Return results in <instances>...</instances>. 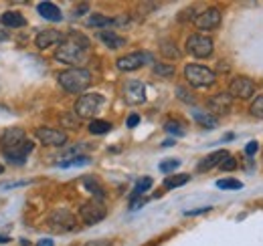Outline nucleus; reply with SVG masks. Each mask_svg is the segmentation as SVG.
<instances>
[{
    "label": "nucleus",
    "mask_w": 263,
    "mask_h": 246,
    "mask_svg": "<svg viewBox=\"0 0 263 246\" xmlns=\"http://www.w3.org/2000/svg\"><path fill=\"white\" fill-rule=\"evenodd\" d=\"M193 117H195V121L198 125H202V127H206V129H215L217 127V117L215 115H211L209 111H202V109H198V107H193Z\"/></svg>",
    "instance_id": "obj_20"
},
{
    "label": "nucleus",
    "mask_w": 263,
    "mask_h": 246,
    "mask_svg": "<svg viewBox=\"0 0 263 246\" xmlns=\"http://www.w3.org/2000/svg\"><path fill=\"white\" fill-rule=\"evenodd\" d=\"M227 93L235 99H251L255 95V83L247 77H235L229 83V91Z\"/></svg>",
    "instance_id": "obj_9"
},
{
    "label": "nucleus",
    "mask_w": 263,
    "mask_h": 246,
    "mask_svg": "<svg viewBox=\"0 0 263 246\" xmlns=\"http://www.w3.org/2000/svg\"><path fill=\"white\" fill-rule=\"evenodd\" d=\"M249 111H251V115H253V117H257V119H263V95L255 97V101L251 103Z\"/></svg>",
    "instance_id": "obj_29"
},
{
    "label": "nucleus",
    "mask_w": 263,
    "mask_h": 246,
    "mask_svg": "<svg viewBox=\"0 0 263 246\" xmlns=\"http://www.w3.org/2000/svg\"><path fill=\"white\" fill-rule=\"evenodd\" d=\"M140 123V115H136V113H132L130 117H128V127H136Z\"/></svg>",
    "instance_id": "obj_39"
},
{
    "label": "nucleus",
    "mask_w": 263,
    "mask_h": 246,
    "mask_svg": "<svg viewBox=\"0 0 263 246\" xmlns=\"http://www.w3.org/2000/svg\"><path fill=\"white\" fill-rule=\"evenodd\" d=\"M229 152H215V154H211V155H206L202 161H198V166H197V172H209L211 168H215V166H219L225 157H229Z\"/></svg>",
    "instance_id": "obj_18"
},
{
    "label": "nucleus",
    "mask_w": 263,
    "mask_h": 246,
    "mask_svg": "<svg viewBox=\"0 0 263 246\" xmlns=\"http://www.w3.org/2000/svg\"><path fill=\"white\" fill-rule=\"evenodd\" d=\"M144 204H146V200H134L130 206V210H138V208H142Z\"/></svg>",
    "instance_id": "obj_41"
},
{
    "label": "nucleus",
    "mask_w": 263,
    "mask_h": 246,
    "mask_svg": "<svg viewBox=\"0 0 263 246\" xmlns=\"http://www.w3.org/2000/svg\"><path fill=\"white\" fill-rule=\"evenodd\" d=\"M85 246H111L109 240H89Z\"/></svg>",
    "instance_id": "obj_40"
},
{
    "label": "nucleus",
    "mask_w": 263,
    "mask_h": 246,
    "mask_svg": "<svg viewBox=\"0 0 263 246\" xmlns=\"http://www.w3.org/2000/svg\"><path fill=\"white\" fill-rule=\"evenodd\" d=\"M206 107H209V113L213 115H227L233 107V97L229 93H219V95H213L209 101H206Z\"/></svg>",
    "instance_id": "obj_10"
},
{
    "label": "nucleus",
    "mask_w": 263,
    "mask_h": 246,
    "mask_svg": "<svg viewBox=\"0 0 263 246\" xmlns=\"http://www.w3.org/2000/svg\"><path fill=\"white\" fill-rule=\"evenodd\" d=\"M57 81L67 93H81L91 85V73L87 69H67L59 73Z\"/></svg>",
    "instance_id": "obj_1"
},
{
    "label": "nucleus",
    "mask_w": 263,
    "mask_h": 246,
    "mask_svg": "<svg viewBox=\"0 0 263 246\" xmlns=\"http://www.w3.org/2000/svg\"><path fill=\"white\" fill-rule=\"evenodd\" d=\"M99 40H101L105 47H109V49H120V47L126 45V38H122L120 34H116V32H111V31L99 32Z\"/></svg>",
    "instance_id": "obj_21"
},
{
    "label": "nucleus",
    "mask_w": 263,
    "mask_h": 246,
    "mask_svg": "<svg viewBox=\"0 0 263 246\" xmlns=\"http://www.w3.org/2000/svg\"><path fill=\"white\" fill-rule=\"evenodd\" d=\"M33 152V141L25 139L18 148H12V150H4V157L10 161V163H25L27 161V155Z\"/></svg>",
    "instance_id": "obj_14"
},
{
    "label": "nucleus",
    "mask_w": 263,
    "mask_h": 246,
    "mask_svg": "<svg viewBox=\"0 0 263 246\" xmlns=\"http://www.w3.org/2000/svg\"><path fill=\"white\" fill-rule=\"evenodd\" d=\"M164 129L168 131V133H172V135H184V125L180 121H176V119H168V121L164 123Z\"/></svg>",
    "instance_id": "obj_27"
},
{
    "label": "nucleus",
    "mask_w": 263,
    "mask_h": 246,
    "mask_svg": "<svg viewBox=\"0 0 263 246\" xmlns=\"http://www.w3.org/2000/svg\"><path fill=\"white\" fill-rule=\"evenodd\" d=\"M75 226H77V220L69 210H55L49 216V228L57 234L71 232V230H75Z\"/></svg>",
    "instance_id": "obj_7"
},
{
    "label": "nucleus",
    "mask_w": 263,
    "mask_h": 246,
    "mask_svg": "<svg viewBox=\"0 0 263 246\" xmlns=\"http://www.w3.org/2000/svg\"><path fill=\"white\" fill-rule=\"evenodd\" d=\"M103 105H105V99L99 93L81 95L77 99V103H75V115L81 117V119H91V117H96L99 111L103 109Z\"/></svg>",
    "instance_id": "obj_3"
},
{
    "label": "nucleus",
    "mask_w": 263,
    "mask_h": 246,
    "mask_svg": "<svg viewBox=\"0 0 263 246\" xmlns=\"http://www.w3.org/2000/svg\"><path fill=\"white\" fill-rule=\"evenodd\" d=\"M8 240H10L8 236H0V242H8Z\"/></svg>",
    "instance_id": "obj_47"
},
{
    "label": "nucleus",
    "mask_w": 263,
    "mask_h": 246,
    "mask_svg": "<svg viewBox=\"0 0 263 246\" xmlns=\"http://www.w3.org/2000/svg\"><path fill=\"white\" fill-rule=\"evenodd\" d=\"M217 188H221V190H241L243 184L235 178H223V180H217Z\"/></svg>",
    "instance_id": "obj_28"
},
{
    "label": "nucleus",
    "mask_w": 263,
    "mask_h": 246,
    "mask_svg": "<svg viewBox=\"0 0 263 246\" xmlns=\"http://www.w3.org/2000/svg\"><path fill=\"white\" fill-rule=\"evenodd\" d=\"M23 141H25V131H23L21 127H10V129H6V131L0 135V144H2L4 150L18 148Z\"/></svg>",
    "instance_id": "obj_15"
},
{
    "label": "nucleus",
    "mask_w": 263,
    "mask_h": 246,
    "mask_svg": "<svg viewBox=\"0 0 263 246\" xmlns=\"http://www.w3.org/2000/svg\"><path fill=\"white\" fill-rule=\"evenodd\" d=\"M6 36H8V34H6V29L0 25V40H6Z\"/></svg>",
    "instance_id": "obj_43"
},
{
    "label": "nucleus",
    "mask_w": 263,
    "mask_h": 246,
    "mask_svg": "<svg viewBox=\"0 0 263 246\" xmlns=\"http://www.w3.org/2000/svg\"><path fill=\"white\" fill-rule=\"evenodd\" d=\"M87 25L93 29H107V27H114V18L103 16V14H91L87 18Z\"/></svg>",
    "instance_id": "obj_22"
},
{
    "label": "nucleus",
    "mask_w": 263,
    "mask_h": 246,
    "mask_svg": "<svg viewBox=\"0 0 263 246\" xmlns=\"http://www.w3.org/2000/svg\"><path fill=\"white\" fill-rule=\"evenodd\" d=\"M219 168H221L223 172H231V170H235V168H237V159H235L233 155H229V157H225V159L219 163Z\"/></svg>",
    "instance_id": "obj_33"
},
{
    "label": "nucleus",
    "mask_w": 263,
    "mask_h": 246,
    "mask_svg": "<svg viewBox=\"0 0 263 246\" xmlns=\"http://www.w3.org/2000/svg\"><path fill=\"white\" fill-rule=\"evenodd\" d=\"M57 43H63V34L59 31H53V29L39 32L36 38H34V45H36V49H41V51H45V49H49V47H53V45H57Z\"/></svg>",
    "instance_id": "obj_16"
},
{
    "label": "nucleus",
    "mask_w": 263,
    "mask_h": 246,
    "mask_svg": "<svg viewBox=\"0 0 263 246\" xmlns=\"http://www.w3.org/2000/svg\"><path fill=\"white\" fill-rule=\"evenodd\" d=\"M176 93H178V97H180V99H184L186 103H193V101H195V99H193V95H186L182 87H178V89H176Z\"/></svg>",
    "instance_id": "obj_37"
},
{
    "label": "nucleus",
    "mask_w": 263,
    "mask_h": 246,
    "mask_svg": "<svg viewBox=\"0 0 263 246\" xmlns=\"http://www.w3.org/2000/svg\"><path fill=\"white\" fill-rule=\"evenodd\" d=\"M174 144H176V141H174V139H168V141H164V144H162V146H164V148H168V146H174Z\"/></svg>",
    "instance_id": "obj_45"
},
{
    "label": "nucleus",
    "mask_w": 263,
    "mask_h": 246,
    "mask_svg": "<svg viewBox=\"0 0 263 246\" xmlns=\"http://www.w3.org/2000/svg\"><path fill=\"white\" fill-rule=\"evenodd\" d=\"M233 137H235V135H233V133H227V135H225V137H223V139H225V141H233Z\"/></svg>",
    "instance_id": "obj_46"
},
{
    "label": "nucleus",
    "mask_w": 263,
    "mask_h": 246,
    "mask_svg": "<svg viewBox=\"0 0 263 246\" xmlns=\"http://www.w3.org/2000/svg\"><path fill=\"white\" fill-rule=\"evenodd\" d=\"M107 214V208H105V204L101 202V200H89V202H85L81 208H79V216H81V220L85 222V224H89V226H93V224H98L101 222L103 218Z\"/></svg>",
    "instance_id": "obj_6"
},
{
    "label": "nucleus",
    "mask_w": 263,
    "mask_h": 246,
    "mask_svg": "<svg viewBox=\"0 0 263 246\" xmlns=\"http://www.w3.org/2000/svg\"><path fill=\"white\" fill-rule=\"evenodd\" d=\"M55 59L69 65L71 69H81V65L87 61V49H83L81 45H77L75 40L69 38L59 45V49L55 51Z\"/></svg>",
    "instance_id": "obj_2"
},
{
    "label": "nucleus",
    "mask_w": 263,
    "mask_h": 246,
    "mask_svg": "<svg viewBox=\"0 0 263 246\" xmlns=\"http://www.w3.org/2000/svg\"><path fill=\"white\" fill-rule=\"evenodd\" d=\"M189 180H191L189 174H174V176H168V178L164 180V188L166 190H174V188L184 186Z\"/></svg>",
    "instance_id": "obj_23"
},
{
    "label": "nucleus",
    "mask_w": 263,
    "mask_h": 246,
    "mask_svg": "<svg viewBox=\"0 0 263 246\" xmlns=\"http://www.w3.org/2000/svg\"><path fill=\"white\" fill-rule=\"evenodd\" d=\"M150 188H152V178H142V180H138V182H136V188H134V192H132V202H134L138 196L146 194Z\"/></svg>",
    "instance_id": "obj_24"
},
{
    "label": "nucleus",
    "mask_w": 263,
    "mask_h": 246,
    "mask_svg": "<svg viewBox=\"0 0 263 246\" xmlns=\"http://www.w3.org/2000/svg\"><path fill=\"white\" fill-rule=\"evenodd\" d=\"M124 97L130 105H140L146 101V87L142 85V81L132 79L124 85Z\"/></svg>",
    "instance_id": "obj_13"
},
{
    "label": "nucleus",
    "mask_w": 263,
    "mask_h": 246,
    "mask_svg": "<svg viewBox=\"0 0 263 246\" xmlns=\"http://www.w3.org/2000/svg\"><path fill=\"white\" fill-rule=\"evenodd\" d=\"M146 63H152V57L148 55V53H132V55H126V57H122V59H118V69L120 71H136V69H140V67H144Z\"/></svg>",
    "instance_id": "obj_11"
},
{
    "label": "nucleus",
    "mask_w": 263,
    "mask_h": 246,
    "mask_svg": "<svg viewBox=\"0 0 263 246\" xmlns=\"http://www.w3.org/2000/svg\"><path fill=\"white\" fill-rule=\"evenodd\" d=\"M154 73L160 75V77H172L174 75V67L172 65H166V63H156L154 65Z\"/></svg>",
    "instance_id": "obj_30"
},
{
    "label": "nucleus",
    "mask_w": 263,
    "mask_h": 246,
    "mask_svg": "<svg viewBox=\"0 0 263 246\" xmlns=\"http://www.w3.org/2000/svg\"><path fill=\"white\" fill-rule=\"evenodd\" d=\"M186 51L197 59H206L213 55V40L200 32H195L186 38Z\"/></svg>",
    "instance_id": "obj_5"
},
{
    "label": "nucleus",
    "mask_w": 263,
    "mask_h": 246,
    "mask_svg": "<svg viewBox=\"0 0 263 246\" xmlns=\"http://www.w3.org/2000/svg\"><path fill=\"white\" fill-rule=\"evenodd\" d=\"M178 166H180L178 159H164V161H160L158 168H160V172H166V174H168V172H174Z\"/></svg>",
    "instance_id": "obj_32"
},
{
    "label": "nucleus",
    "mask_w": 263,
    "mask_h": 246,
    "mask_svg": "<svg viewBox=\"0 0 263 246\" xmlns=\"http://www.w3.org/2000/svg\"><path fill=\"white\" fill-rule=\"evenodd\" d=\"M36 10H39V14H41L43 18H47V20H53V23H59V20L63 18V14H61L59 6H55L53 2H39Z\"/></svg>",
    "instance_id": "obj_17"
},
{
    "label": "nucleus",
    "mask_w": 263,
    "mask_h": 246,
    "mask_svg": "<svg viewBox=\"0 0 263 246\" xmlns=\"http://www.w3.org/2000/svg\"><path fill=\"white\" fill-rule=\"evenodd\" d=\"M195 25H197L200 31H213L221 25V10L219 8H206L204 12H200L197 18H195Z\"/></svg>",
    "instance_id": "obj_12"
},
{
    "label": "nucleus",
    "mask_w": 263,
    "mask_h": 246,
    "mask_svg": "<svg viewBox=\"0 0 263 246\" xmlns=\"http://www.w3.org/2000/svg\"><path fill=\"white\" fill-rule=\"evenodd\" d=\"M34 137L47 146V148H61L67 144V133L61 129H53V127H39L34 131Z\"/></svg>",
    "instance_id": "obj_8"
},
{
    "label": "nucleus",
    "mask_w": 263,
    "mask_h": 246,
    "mask_svg": "<svg viewBox=\"0 0 263 246\" xmlns=\"http://www.w3.org/2000/svg\"><path fill=\"white\" fill-rule=\"evenodd\" d=\"M184 77H186V81L193 87H211L215 83V79H217V75L209 67L195 65V63H191V65L184 67Z\"/></svg>",
    "instance_id": "obj_4"
},
{
    "label": "nucleus",
    "mask_w": 263,
    "mask_h": 246,
    "mask_svg": "<svg viewBox=\"0 0 263 246\" xmlns=\"http://www.w3.org/2000/svg\"><path fill=\"white\" fill-rule=\"evenodd\" d=\"M0 23H2V27H8V29H21V27H25L27 20L18 10H8L0 16Z\"/></svg>",
    "instance_id": "obj_19"
},
{
    "label": "nucleus",
    "mask_w": 263,
    "mask_h": 246,
    "mask_svg": "<svg viewBox=\"0 0 263 246\" xmlns=\"http://www.w3.org/2000/svg\"><path fill=\"white\" fill-rule=\"evenodd\" d=\"M206 210H211V208H200V210H189L186 214H200V212H206Z\"/></svg>",
    "instance_id": "obj_44"
},
{
    "label": "nucleus",
    "mask_w": 263,
    "mask_h": 246,
    "mask_svg": "<svg viewBox=\"0 0 263 246\" xmlns=\"http://www.w3.org/2000/svg\"><path fill=\"white\" fill-rule=\"evenodd\" d=\"M83 182H85V186H87V190H89L91 194H96V196H98V200H99V198H103V190L99 188V184L96 182V180H93V178H85Z\"/></svg>",
    "instance_id": "obj_31"
},
{
    "label": "nucleus",
    "mask_w": 263,
    "mask_h": 246,
    "mask_svg": "<svg viewBox=\"0 0 263 246\" xmlns=\"http://www.w3.org/2000/svg\"><path fill=\"white\" fill-rule=\"evenodd\" d=\"M36 246H53V240L51 238H43V240H39Z\"/></svg>",
    "instance_id": "obj_42"
},
{
    "label": "nucleus",
    "mask_w": 263,
    "mask_h": 246,
    "mask_svg": "<svg viewBox=\"0 0 263 246\" xmlns=\"http://www.w3.org/2000/svg\"><path fill=\"white\" fill-rule=\"evenodd\" d=\"M89 10V4H79L77 8H75V16H81V14H85Z\"/></svg>",
    "instance_id": "obj_38"
},
{
    "label": "nucleus",
    "mask_w": 263,
    "mask_h": 246,
    "mask_svg": "<svg viewBox=\"0 0 263 246\" xmlns=\"http://www.w3.org/2000/svg\"><path fill=\"white\" fill-rule=\"evenodd\" d=\"M2 172H4V168H2V166H0V174H2Z\"/></svg>",
    "instance_id": "obj_48"
},
{
    "label": "nucleus",
    "mask_w": 263,
    "mask_h": 246,
    "mask_svg": "<svg viewBox=\"0 0 263 246\" xmlns=\"http://www.w3.org/2000/svg\"><path fill=\"white\" fill-rule=\"evenodd\" d=\"M162 53H164L166 57H172V59H178V51H176V47H172L170 43L166 45L162 43Z\"/></svg>",
    "instance_id": "obj_34"
},
{
    "label": "nucleus",
    "mask_w": 263,
    "mask_h": 246,
    "mask_svg": "<svg viewBox=\"0 0 263 246\" xmlns=\"http://www.w3.org/2000/svg\"><path fill=\"white\" fill-rule=\"evenodd\" d=\"M61 121H63V125H67V127H79L77 119H75V117H71V115H63V117H61Z\"/></svg>",
    "instance_id": "obj_35"
},
{
    "label": "nucleus",
    "mask_w": 263,
    "mask_h": 246,
    "mask_svg": "<svg viewBox=\"0 0 263 246\" xmlns=\"http://www.w3.org/2000/svg\"><path fill=\"white\" fill-rule=\"evenodd\" d=\"M109 129H111V123L103 121V119H93V121L89 123V133H93V135H103Z\"/></svg>",
    "instance_id": "obj_25"
},
{
    "label": "nucleus",
    "mask_w": 263,
    "mask_h": 246,
    "mask_svg": "<svg viewBox=\"0 0 263 246\" xmlns=\"http://www.w3.org/2000/svg\"><path fill=\"white\" fill-rule=\"evenodd\" d=\"M257 150H259V146H257V141H251V144H247V148H245V154H247V155H249V157H251V155L255 154Z\"/></svg>",
    "instance_id": "obj_36"
},
{
    "label": "nucleus",
    "mask_w": 263,
    "mask_h": 246,
    "mask_svg": "<svg viewBox=\"0 0 263 246\" xmlns=\"http://www.w3.org/2000/svg\"><path fill=\"white\" fill-rule=\"evenodd\" d=\"M91 159L87 155H77V157H69V159H63L59 161V168H73V166H85L89 163Z\"/></svg>",
    "instance_id": "obj_26"
}]
</instances>
